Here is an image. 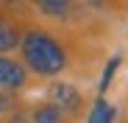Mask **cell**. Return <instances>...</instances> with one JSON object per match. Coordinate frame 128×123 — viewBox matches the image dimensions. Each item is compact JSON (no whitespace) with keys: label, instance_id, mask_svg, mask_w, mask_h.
<instances>
[{"label":"cell","instance_id":"6","mask_svg":"<svg viewBox=\"0 0 128 123\" xmlns=\"http://www.w3.org/2000/svg\"><path fill=\"white\" fill-rule=\"evenodd\" d=\"M17 42H20L17 28L14 25H0V50H14Z\"/></svg>","mask_w":128,"mask_h":123},{"label":"cell","instance_id":"5","mask_svg":"<svg viewBox=\"0 0 128 123\" xmlns=\"http://www.w3.org/2000/svg\"><path fill=\"white\" fill-rule=\"evenodd\" d=\"M39 11H45V14H50V17H67L70 3H61V0H42V3H39Z\"/></svg>","mask_w":128,"mask_h":123},{"label":"cell","instance_id":"1","mask_svg":"<svg viewBox=\"0 0 128 123\" xmlns=\"http://www.w3.org/2000/svg\"><path fill=\"white\" fill-rule=\"evenodd\" d=\"M22 59L39 76H56V73L64 70V65H67L64 50L45 31H28L22 36Z\"/></svg>","mask_w":128,"mask_h":123},{"label":"cell","instance_id":"3","mask_svg":"<svg viewBox=\"0 0 128 123\" xmlns=\"http://www.w3.org/2000/svg\"><path fill=\"white\" fill-rule=\"evenodd\" d=\"M22 84H25V67L0 56V87H11L14 90V87H22Z\"/></svg>","mask_w":128,"mask_h":123},{"label":"cell","instance_id":"7","mask_svg":"<svg viewBox=\"0 0 128 123\" xmlns=\"http://www.w3.org/2000/svg\"><path fill=\"white\" fill-rule=\"evenodd\" d=\"M117 67H120V53H114V56L109 59V65H106V70H103V76H100V92H106V90L112 87V78H114Z\"/></svg>","mask_w":128,"mask_h":123},{"label":"cell","instance_id":"2","mask_svg":"<svg viewBox=\"0 0 128 123\" xmlns=\"http://www.w3.org/2000/svg\"><path fill=\"white\" fill-rule=\"evenodd\" d=\"M50 98H53V109L58 112H75L81 106V92L72 87V84H64V81H58V84L50 87Z\"/></svg>","mask_w":128,"mask_h":123},{"label":"cell","instance_id":"9","mask_svg":"<svg viewBox=\"0 0 128 123\" xmlns=\"http://www.w3.org/2000/svg\"><path fill=\"white\" fill-rule=\"evenodd\" d=\"M6 109V98H0V112H3Z\"/></svg>","mask_w":128,"mask_h":123},{"label":"cell","instance_id":"4","mask_svg":"<svg viewBox=\"0 0 128 123\" xmlns=\"http://www.w3.org/2000/svg\"><path fill=\"white\" fill-rule=\"evenodd\" d=\"M112 117H114V109H112V104H106V101L100 98L98 104L92 106V112H89L86 123H112Z\"/></svg>","mask_w":128,"mask_h":123},{"label":"cell","instance_id":"8","mask_svg":"<svg viewBox=\"0 0 128 123\" xmlns=\"http://www.w3.org/2000/svg\"><path fill=\"white\" fill-rule=\"evenodd\" d=\"M34 123H61V112L53 106H39L34 112Z\"/></svg>","mask_w":128,"mask_h":123}]
</instances>
